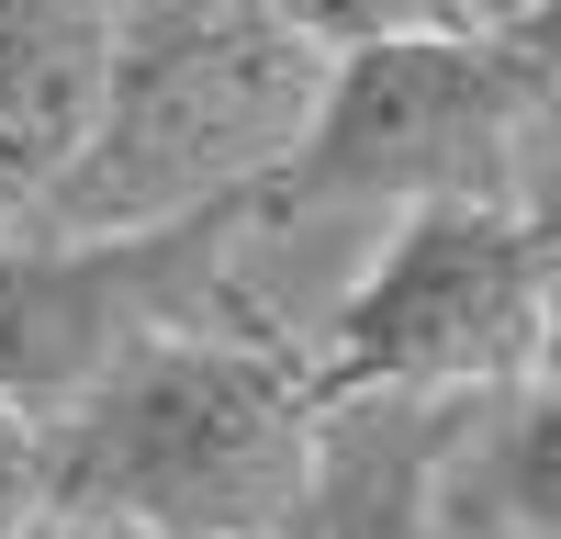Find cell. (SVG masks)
<instances>
[{
    "instance_id": "3957f363",
    "label": "cell",
    "mask_w": 561,
    "mask_h": 539,
    "mask_svg": "<svg viewBox=\"0 0 561 539\" xmlns=\"http://www.w3.org/2000/svg\"><path fill=\"white\" fill-rule=\"evenodd\" d=\"M550 371V203H393L304 337L314 393H494Z\"/></svg>"
},
{
    "instance_id": "277c9868",
    "label": "cell",
    "mask_w": 561,
    "mask_h": 539,
    "mask_svg": "<svg viewBox=\"0 0 561 539\" xmlns=\"http://www.w3.org/2000/svg\"><path fill=\"white\" fill-rule=\"evenodd\" d=\"M280 169L304 192H337L370 214L427 192L550 203V23L393 34V45L325 57L314 124Z\"/></svg>"
},
{
    "instance_id": "9c48e42d",
    "label": "cell",
    "mask_w": 561,
    "mask_h": 539,
    "mask_svg": "<svg viewBox=\"0 0 561 539\" xmlns=\"http://www.w3.org/2000/svg\"><path fill=\"white\" fill-rule=\"evenodd\" d=\"M494 12H517V23H550V0H494Z\"/></svg>"
},
{
    "instance_id": "7a4b0ae2",
    "label": "cell",
    "mask_w": 561,
    "mask_h": 539,
    "mask_svg": "<svg viewBox=\"0 0 561 539\" xmlns=\"http://www.w3.org/2000/svg\"><path fill=\"white\" fill-rule=\"evenodd\" d=\"M34 427H45V506L124 517L158 539H248L304 494L314 382L270 337L158 326Z\"/></svg>"
},
{
    "instance_id": "52a82bcc",
    "label": "cell",
    "mask_w": 561,
    "mask_h": 539,
    "mask_svg": "<svg viewBox=\"0 0 561 539\" xmlns=\"http://www.w3.org/2000/svg\"><path fill=\"white\" fill-rule=\"evenodd\" d=\"M34 506H45V427L23 404H0V539H12Z\"/></svg>"
},
{
    "instance_id": "8992f818",
    "label": "cell",
    "mask_w": 561,
    "mask_h": 539,
    "mask_svg": "<svg viewBox=\"0 0 561 539\" xmlns=\"http://www.w3.org/2000/svg\"><path fill=\"white\" fill-rule=\"evenodd\" d=\"M280 23L325 57H348V45H393V34H494L517 12H494V0H270Z\"/></svg>"
},
{
    "instance_id": "5b68a950",
    "label": "cell",
    "mask_w": 561,
    "mask_h": 539,
    "mask_svg": "<svg viewBox=\"0 0 561 539\" xmlns=\"http://www.w3.org/2000/svg\"><path fill=\"white\" fill-rule=\"evenodd\" d=\"M102 23H0V237L34 225L102 102Z\"/></svg>"
},
{
    "instance_id": "ba28073f",
    "label": "cell",
    "mask_w": 561,
    "mask_h": 539,
    "mask_svg": "<svg viewBox=\"0 0 561 539\" xmlns=\"http://www.w3.org/2000/svg\"><path fill=\"white\" fill-rule=\"evenodd\" d=\"M113 12L124 0H0V23H102V34H113Z\"/></svg>"
},
{
    "instance_id": "6da1fadb",
    "label": "cell",
    "mask_w": 561,
    "mask_h": 539,
    "mask_svg": "<svg viewBox=\"0 0 561 539\" xmlns=\"http://www.w3.org/2000/svg\"><path fill=\"white\" fill-rule=\"evenodd\" d=\"M314 90L325 45H304L270 0H124L90 135L57 169V192L34 203V225L113 237V225L203 214L304 147Z\"/></svg>"
}]
</instances>
